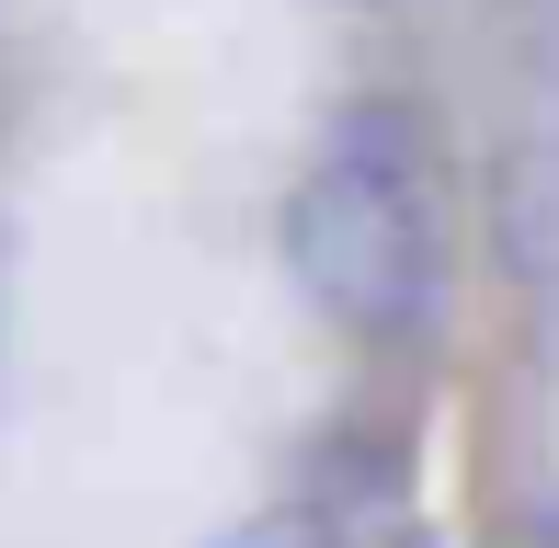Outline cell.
<instances>
[{
    "label": "cell",
    "mask_w": 559,
    "mask_h": 548,
    "mask_svg": "<svg viewBox=\"0 0 559 548\" xmlns=\"http://www.w3.org/2000/svg\"><path fill=\"white\" fill-rule=\"evenodd\" d=\"M286 263H297V286L366 343L423 332V320H435V286H445L423 183L389 171V160H366V148H332V160L286 194Z\"/></svg>",
    "instance_id": "1"
},
{
    "label": "cell",
    "mask_w": 559,
    "mask_h": 548,
    "mask_svg": "<svg viewBox=\"0 0 559 548\" xmlns=\"http://www.w3.org/2000/svg\"><path fill=\"white\" fill-rule=\"evenodd\" d=\"M491 252L514 286H559V127L491 160Z\"/></svg>",
    "instance_id": "2"
},
{
    "label": "cell",
    "mask_w": 559,
    "mask_h": 548,
    "mask_svg": "<svg viewBox=\"0 0 559 548\" xmlns=\"http://www.w3.org/2000/svg\"><path fill=\"white\" fill-rule=\"evenodd\" d=\"M217 548H343V526L309 514V503H274V514H251V526H228Z\"/></svg>",
    "instance_id": "3"
}]
</instances>
